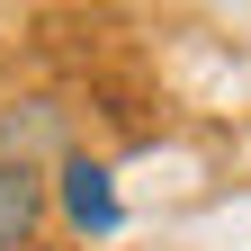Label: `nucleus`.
Instances as JSON below:
<instances>
[{
    "mask_svg": "<svg viewBox=\"0 0 251 251\" xmlns=\"http://www.w3.org/2000/svg\"><path fill=\"white\" fill-rule=\"evenodd\" d=\"M45 135H54V108H45V99H27L18 117H0V162H27Z\"/></svg>",
    "mask_w": 251,
    "mask_h": 251,
    "instance_id": "nucleus-3",
    "label": "nucleus"
},
{
    "mask_svg": "<svg viewBox=\"0 0 251 251\" xmlns=\"http://www.w3.org/2000/svg\"><path fill=\"white\" fill-rule=\"evenodd\" d=\"M45 171L36 162H0V251H27L36 242V225H45Z\"/></svg>",
    "mask_w": 251,
    "mask_h": 251,
    "instance_id": "nucleus-2",
    "label": "nucleus"
},
{
    "mask_svg": "<svg viewBox=\"0 0 251 251\" xmlns=\"http://www.w3.org/2000/svg\"><path fill=\"white\" fill-rule=\"evenodd\" d=\"M54 206H63V225H72V233H117V225H126V206H117V171L99 162V152H63V171H54Z\"/></svg>",
    "mask_w": 251,
    "mask_h": 251,
    "instance_id": "nucleus-1",
    "label": "nucleus"
}]
</instances>
